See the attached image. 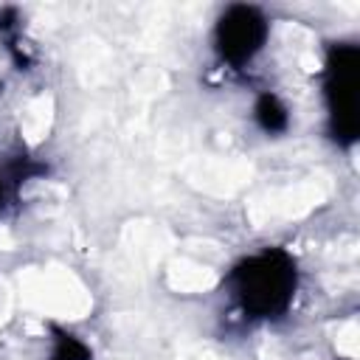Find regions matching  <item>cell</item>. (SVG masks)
<instances>
[{
	"mask_svg": "<svg viewBox=\"0 0 360 360\" xmlns=\"http://www.w3.org/2000/svg\"><path fill=\"white\" fill-rule=\"evenodd\" d=\"M295 262L281 248H267L245 262H239L231 273V287L245 312L256 318L281 315L295 292Z\"/></svg>",
	"mask_w": 360,
	"mask_h": 360,
	"instance_id": "cell-1",
	"label": "cell"
},
{
	"mask_svg": "<svg viewBox=\"0 0 360 360\" xmlns=\"http://www.w3.org/2000/svg\"><path fill=\"white\" fill-rule=\"evenodd\" d=\"M267 39V20L253 6H231L217 25V48L225 62L245 65Z\"/></svg>",
	"mask_w": 360,
	"mask_h": 360,
	"instance_id": "cell-3",
	"label": "cell"
},
{
	"mask_svg": "<svg viewBox=\"0 0 360 360\" xmlns=\"http://www.w3.org/2000/svg\"><path fill=\"white\" fill-rule=\"evenodd\" d=\"M53 360H90V352H87V346H84L82 340H76L73 335L59 332Z\"/></svg>",
	"mask_w": 360,
	"mask_h": 360,
	"instance_id": "cell-5",
	"label": "cell"
},
{
	"mask_svg": "<svg viewBox=\"0 0 360 360\" xmlns=\"http://www.w3.org/2000/svg\"><path fill=\"white\" fill-rule=\"evenodd\" d=\"M256 121L264 132H284L287 124H290V115H287V107L273 96V93H264L259 96L256 101Z\"/></svg>",
	"mask_w": 360,
	"mask_h": 360,
	"instance_id": "cell-4",
	"label": "cell"
},
{
	"mask_svg": "<svg viewBox=\"0 0 360 360\" xmlns=\"http://www.w3.org/2000/svg\"><path fill=\"white\" fill-rule=\"evenodd\" d=\"M357 65L360 51L354 45H335L326 59V101L332 115V132L343 143L357 138Z\"/></svg>",
	"mask_w": 360,
	"mask_h": 360,
	"instance_id": "cell-2",
	"label": "cell"
}]
</instances>
